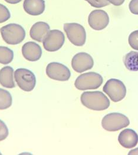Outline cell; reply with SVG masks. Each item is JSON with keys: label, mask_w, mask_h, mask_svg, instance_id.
<instances>
[{"label": "cell", "mask_w": 138, "mask_h": 155, "mask_svg": "<svg viewBox=\"0 0 138 155\" xmlns=\"http://www.w3.org/2000/svg\"><path fill=\"white\" fill-rule=\"evenodd\" d=\"M65 42V36L58 30H50L43 41L44 49L49 52H54L60 50Z\"/></svg>", "instance_id": "ba28073f"}, {"label": "cell", "mask_w": 138, "mask_h": 155, "mask_svg": "<svg viewBox=\"0 0 138 155\" xmlns=\"http://www.w3.org/2000/svg\"><path fill=\"white\" fill-rule=\"evenodd\" d=\"M94 61L92 56L84 52H81L74 55L71 60L73 69L77 72L82 73L92 69Z\"/></svg>", "instance_id": "30bf717a"}, {"label": "cell", "mask_w": 138, "mask_h": 155, "mask_svg": "<svg viewBox=\"0 0 138 155\" xmlns=\"http://www.w3.org/2000/svg\"><path fill=\"white\" fill-rule=\"evenodd\" d=\"M80 100L83 106L93 110H104L110 106L108 98L99 91L84 92L81 95Z\"/></svg>", "instance_id": "6da1fadb"}, {"label": "cell", "mask_w": 138, "mask_h": 155, "mask_svg": "<svg viewBox=\"0 0 138 155\" xmlns=\"http://www.w3.org/2000/svg\"><path fill=\"white\" fill-rule=\"evenodd\" d=\"M88 22L93 30H102L109 24V17L106 11L102 10H96L90 13Z\"/></svg>", "instance_id": "8fae6325"}, {"label": "cell", "mask_w": 138, "mask_h": 155, "mask_svg": "<svg viewBox=\"0 0 138 155\" xmlns=\"http://www.w3.org/2000/svg\"><path fill=\"white\" fill-rule=\"evenodd\" d=\"M0 33L4 41L8 45L21 43L25 37V31L21 25L11 23L2 27Z\"/></svg>", "instance_id": "7a4b0ae2"}, {"label": "cell", "mask_w": 138, "mask_h": 155, "mask_svg": "<svg viewBox=\"0 0 138 155\" xmlns=\"http://www.w3.org/2000/svg\"><path fill=\"white\" fill-rule=\"evenodd\" d=\"M130 12L135 15H138V0H131L129 5Z\"/></svg>", "instance_id": "cb8c5ba5"}, {"label": "cell", "mask_w": 138, "mask_h": 155, "mask_svg": "<svg viewBox=\"0 0 138 155\" xmlns=\"http://www.w3.org/2000/svg\"><path fill=\"white\" fill-rule=\"evenodd\" d=\"M88 2L90 5L95 8H102L109 4L107 0H85Z\"/></svg>", "instance_id": "603a6c76"}, {"label": "cell", "mask_w": 138, "mask_h": 155, "mask_svg": "<svg viewBox=\"0 0 138 155\" xmlns=\"http://www.w3.org/2000/svg\"><path fill=\"white\" fill-rule=\"evenodd\" d=\"M11 17L9 10L3 4H0V24L7 21Z\"/></svg>", "instance_id": "ffe728a7"}, {"label": "cell", "mask_w": 138, "mask_h": 155, "mask_svg": "<svg viewBox=\"0 0 138 155\" xmlns=\"http://www.w3.org/2000/svg\"><path fill=\"white\" fill-rule=\"evenodd\" d=\"M103 90L114 102L123 100L126 94V88L124 83L115 78L109 80L104 84Z\"/></svg>", "instance_id": "5b68a950"}, {"label": "cell", "mask_w": 138, "mask_h": 155, "mask_svg": "<svg viewBox=\"0 0 138 155\" xmlns=\"http://www.w3.org/2000/svg\"><path fill=\"white\" fill-rule=\"evenodd\" d=\"M130 121L126 116L119 113H112L104 116L102 126L104 130L109 132L118 131L126 127Z\"/></svg>", "instance_id": "3957f363"}, {"label": "cell", "mask_w": 138, "mask_h": 155, "mask_svg": "<svg viewBox=\"0 0 138 155\" xmlns=\"http://www.w3.org/2000/svg\"><path fill=\"white\" fill-rule=\"evenodd\" d=\"M12 103V94L6 90L0 88V110H5L11 107Z\"/></svg>", "instance_id": "ac0fdd59"}, {"label": "cell", "mask_w": 138, "mask_h": 155, "mask_svg": "<svg viewBox=\"0 0 138 155\" xmlns=\"http://www.w3.org/2000/svg\"><path fill=\"white\" fill-rule=\"evenodd\" d=\"M14 58V52L8 47L0 46V63L8 64Z\"/></svg>", "instance_id": "d6986e66"}, {"label": "cell", "mask_w": 138, "mask_h": 155, "mask_svg": "<svg viewBox=\"0 0 138 155\" xmlns=\"http://www.w3.org/2000/svg\"><path fill=\"white\" fill-rule=\"evenodd\" d=\"M0 155H1V153H0Z\"/></svg>", "instance_id": "83f0119b"}, {"label": "cell", "mask_w": 138, "mask_h": 155, "mask_svg": "<svg viewBox=\"0 0 138 155\" xmlns=\"http://www.w3.org/2000/svg\"><path fill=\"white\" fill-rule=\"evenodd\" d=\"M125 66L130 71H138V52L130 51L125 56Z\"/></svg>", "instance_id": "e0dca14e"}, {"label": "cell", "mask_w": 138, "mask_h": 155, "mask_svg": "<svg viewBox=\"0 0 138 155\" xmlns=\"http://www.w3.org/2000/svg\"><path fill=\"white\" fill-rule=\"evenodd\" d=\"M118 141L123 147L131 149L135 147L138 144V134L132 129H126L119 134Z\"/></svg>", "instance_id": "4fadbf2b"}, {"label": "cell", "mask_w": 138, "mask_h": 155, "mask_svg": "<svg viewBox=\"0 0 138 155\" xmlns=\"http://www.w3.org/2000/svg\"><path fill=\"white\" fill-rule=\"evenodd\" d=\"M46 74L48 78L53 80L61 81L69 80L71 76L69 68L58 62H52L47 65Z\"/></svg>", "instance_id": "9c48e42d"}, {"label": "cell", "mask_w": 138, "mask_h": 155, "mask_svg": "<svg viewBox=\"0 0 138 155\" xmlns=\"http://www.w3.org/2000/svg\"><path fill=\"white\" fill-rule=\"evenodd\" d=\"M50 31V25L47 22L38 21L35 22L31 27L30 35L33 40L39 43H43Z\"/></svg>", "instance_id": "5bb4252c"}, {"label": "cell", "mask_w": 138, "mask_h": 155, "mask_svg": "<svg viewBox=\"0 0 138 155\" xmlns=\"http://www.w3.org/2000/svg\"><path fill=\"white\" fill-rule=\"evenodd\" d=\"M102 76L95 72H89L82 74L76 78L74 86L80 90L98 89L103 83Z\"/></svg>", "instance_id": "277c9868"}, {"label": "cell", "mask_w": 138, "mask_h": 155, "mask_svg": "<svg viewBox=\"0 0 138 155\" xmlns=\"http://www.w3.org/2000/svg\"><path fill=\"white\" fill-rule=\"evenodd\" d=\"M0 84L8 89L15 87L14 80V70L12 67H4L0 70Z\"/></svg>", "instance_id": "2e32d148"}, {"label": "cell", "mask_w": 138, "mask_h": 155, "mask_svg": "<svg viewBox=\"0 0 138 155\" xmlns=\"http://www.w3.org/2000/svg\"><path fill=\"white\" fill-rule=\"evenodd\" d=\"M125 0H107L110 3L112 4L115 6H119L123 4Z\"/></svg>", "instance_id": "d4e9b609"}, {"label": "cell", "mask_w": 138, "mask_h": 155, "mask_svg": "<svg viewBox=\"0 0 138 155\" xmlns=\"http://www.w3.org/2000/svg\"><path fill=\"white\" fill-rule=\"evenodd\" d=\"M8 129L5 123L0 120V142L5 140L8 136Z\"/></svg>", "instance_id": "7402d4cb"}, {"label": "cell", "mask_w": 138, "mask_h": 155, "mask_svg": "<svg viewBox=\"0 0 138 155\" xmlns=\"http://www.w3.org/2000/svg\"><path fill=\"white\" fill-rule=\"evenodd\" d=\"M24 11L30 15L37 16L42 14L46 8L44 0H24Z\"/></svg>", "instance_id": "9a60e30c"}, {"label": "cell", "mask_w": 138, "mask_h": 155, "mask_svg": "<svg viewBox=\"0 0 138 155\" xmlns=\"http://www.w3.org/2000/svg\"><path fill=\"white\" fill-rule=\"evenodd\" d=\"M5 2H7L8 4H16L19 2H20L22 0H4Z\"/></svg>", "instance_id": "484cf974"}, {"label": "cell", "mask_w": 138, "mask_h": 155, "mask_svg": "<svg viewBox=\"0 0 138 155\" xmlns=\"http://www.w3.org/2000/svg\"><path fill=\"white\" fill-rule=\"evenodd\" d=\"M23 57L29 61H36L40 59L42 55V49L37 43L28 41L23 45L22 49Z\"/></svg>", "instance_id": "7c38bea8"}, {"label": "cell", "mask_w": 138, "mask_h": 155, "mask_svg": "<svg viewBox=\"0 0 138 155\" xmlns=\"http://www.w3.org/2000/svg\"><path fill=\"white\" fill-rule=\"evenodd\" d=\"M128 155H138V148H136L135 149H133V150H131Z\"/></svg>", "instance_id": "4316f807"}, {"label": "cell", "mask_w": 138, "mask_h": 155, "mask_svg": "<svg viewBox=\"0 0 138 155\" xmlns=\"http://www.w3.org/2000/svg\"><path fill=\"white\" fill-rule=\"evenodd\" d=\"M14 78L18 87L24 91H31L34 89L36 78L31 71L27 68H18L14 72Z\"/></svg>", "instance_id": "52a82bcc"}, {"label": "cell", "mask_w": 138, "mask_h": 155, "mask_svg": "<svg viewBox=\"0 0 138 155\" xmlns=\"http://www.w3.org/2000/svg\"><path fill=\"white\" fill-rule=\"evenodd\" d=\"M64 30L69 41L76 46H83L86 40V33L84 28L78 23H66Z\"/></svg>", "instance_id": "8992f818"}, {"label": "cell", "mask_w": 138, "mask_h": 155, "mask_svg": "<svg viewBox=\"0 0 138 155\" xmlns=\"http://www.w3.org/2000/svg\"><path fill=\"white\" fill-rule=\"evenodd\" d=\"M129 44L134 50H138V30L131 33L128 38Z\"/></svg>", "instance_id": "44dd1931"}]
</instances>
